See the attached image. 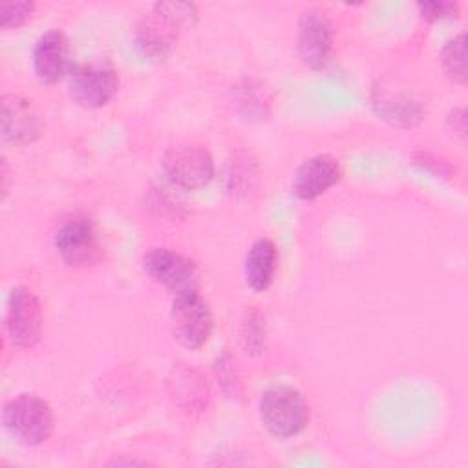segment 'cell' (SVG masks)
I'll list each match as a JSON object with an SVG mask.
<instances>
[{
  "instance_id": "cell-1",
  "label": "cell",
  "mask_w": 468,
  "mask_h": 468,
  "mask_svg": "<svg viewBox=\"0 0 468 468\" xmlns=\"http://www.w3.org/2000/svg\"><path fill=\"white\" fill-rule=\"evenodd\" d=\"M196 18L197 9L190 2H157L154 11L137 26L139 51L148 58H165L177 40L179 27L192 26Z\"/></svg>"
},
{
  "instance_id": "cell-2",
  "label": "cell",
  "mask_w": 468,
  "mask_h": 468,
  "mask_svg": "<svg viewBox=\"0 0 468 468\" xmlns=\"http://www.w3.org/2000/svg\"><path fill=\"white\" fill-rule=\"evenodd\" d=\"M263 428L280 439L298 435L309 422V406L303 395L285 384H276L265 389L258 404Z\"/></svg>"
},
{
  "instance_id": "cell-3",
  "label": "cell",
  "mask_w": 468,
  "mask_h": 468,
  "mask_svg": "<svg viewBox=\"0 0 468 468\" xmlns=\"http://www.w3.org/2000/svg\"><path fill=\"white\" fill-rule=\"evenodd\" d=\"M53 411L49 404L29 393H22L4 404L2 424L20 444L38 446L53 433Z\"/></svg>"
},
{
  "instance_id": "cell-4",
  "label": "cell",
  "mask_w": 468,
  "mask_h": 468,
  "mask_svg": "<svg viewBox=\"0 0 468 468\" xmlns=\"http://www.w3.org/2000/svg\"><path fill=\"white\" fill-rule=\"evenodd\" d=\"M119 90V75L106 60L73 64L68 73V93L75 104L95 110L106 106Z\"/></svg>"
},
{
  "instance_id": "cell-5",
  "label": "cell",
  "mask_w": 468,
  "mask_h": 468,
  "mask_svg": "<svg viewBox=\"0 0 468 468\" xmlns=\"http://www.w3.org/2000/svg\"><path fill=\"white\" fill-rule=\"evenodd\" d=\"M170 324L174 338L188 349L207 344L212 333V313L208 303L197 291L179 292L174 296L170 309Z\"/></svg>"
},
{
  "instance_id": "cell-6",
  "label": "cell",
  "mask_w": 468,
  "mask_h": 468,
  "mask_svg": "<svg viewBox=\"0 0 468 468\" xmlns=\"http://www.w3.org/2000/svg\"><path fill=\"white\" fill-rule=\"evenodd\" d=\"M161 165L166 177L185 190L203 188L214 177L212 155L199 144H177L168 148Z\"/></svg>"
},
{
  "instance_id": "cell-7",
  "label": "cell",
  "mask_w": 468,
  "mask_h": 468,
  "mask_svg": "<svg viewBox=\"0 0 468 468\" xmlns=\"http://www.w3.org/2000/svg\"><path fill=\"white\" fill-rule=\"evenodd\" d=\"M143 269L154 282L174 294L197 291L199 272L196 263L176 250L165 247L150 249L143 256Z\"/></svg>"
},
{
  "instance_id": "cell-8",
  "label": "cell",
  "mask_w": 468,
  "mask_h": 468,
  "mask_svg": "<svg viewBox=\"0 0 468 468\" xmlns=\"http://www.w3.org/2000/svg\"><path fill=\"white\" fill-rule=\"evenodd\" d=\"M4 325L15 347H33L42 331V309L35 292L27 287H15L9 294Z\"/></svg>"
},
{
  "instance_id": "cell-9",
  "label": "cell",
  "mask_w": 468,
  "mask_h": 468,
  "mask_svg": "<svg viewBox=\"0 0 468 468\" xmlns=\"http://www.w3.org/2000/svg\"><path fill=\"white\" fill-rule=\"evenodd\" d=\"M333 24L325 13L318 9H307L298 18L296 51L300 60L311 69H322L333 51Z\"/></svg>"
},
{
  "instance_id": "cell-10",
  "label": "cell",
  "mask_w": 468,
  "mask_h": 468,
  "mask_svg": "<svg viewBox=\"0 0 468 468\" xmlns=\"http://www.w3.org/2000/svg\"><path fill=\"white\" fill-rule=\"evenodd\" d=\"M53 243L62 261L71 267L93 265L102 254L97 232L86 218H71L64 221L58 227Z\"/></svg>"
},
{
  "instance_id": "cell-11",
  "label": "cell",
  "mask_w": 468,
  "mask_h": 468,
  "mask_svg": "<svg viewBox=\"0 0 468 468\" xmlns=\"http://www.w3.org/2000/svg\"><path fill=\"white\" fill-rule=\"evenodd\" d=\"M0 121L4 139L15 144L33 143L44 130V122L33 102L15 93L2 97Z\"/></svg>"
},
{
  "instance_id": "cell-12",
  "label": "cell",
  "mask_w": 468,
  "mask_h": 468,
  "mask_svg": "<svg viewBox=\"0 0 468 468\" xmlns=\"http://www.w3.org/2000/svg\"><path fill=\"white\" fill-rule=\"evenodd\" d=\"M33 71L38 80L46 84H55L62 77H66L71 69V48L68 37L58 31L51 29L38 37L33 48Z\"/></svg>"
},
{
  "instance_id": "cell-13",
  "label": "cell",
  "mask_w": 468,
  "mask_h": 468,
  "mask_svg": "<svg viewBox=\"0 0 468 468\" xmlns=\"http://www.w3.org/2000/svg\"><path fill=\"white\" fill-rule=\"evenodd\" d=\"M342 177V168L336 157L318 154L305 159L292 174V192L298 199L311 201L325 194Z\"/></svg>"
},
{
  "instance_id": "cell-14",
  "label": "cell",
  "mask_w": 468,
  "mask_h": 468,
  "mask_svg": "<svg viewBox=\"0 0 468 468\" xmlns=\"http://www.w3.org/2000/svg\"><path fill=\"white\" fill-rule=\"evenodd\" d=\"M371 102L378 119H384L393 126L410 128L417 124L424 113L422 104L404 91H389L386 88H377Z\"/></svg>"
},
{
  "instance_id": "cell-15",
  "label": "cell",
  "mask_w": 468,
  "mask_h": 468,
  "mask_svg": "<svg viewBox=\"0 0 468 468\" xmlns=\"http://www.w3.org/2000/svg\"><path fill=\"white\" fill-rule=\"evenodd\" d=\"M278 267V250L269 238L256 239L245 256L243 274L252 291H265L274 280Z\"/></svg>"
},
{
  "instance_id": "cell-16",
  "label": "cell",
  "mask_w": 468,
  "mask_h": 468,
  "mask_svg": "<svg viewBox=\"0 0 468 468\" xmlns=\"http://www.w3.org/2000/svg\"><path fill=\"white\" fill-rule=\"evenodd\" d=\"M441 66L444 75L457 82H466V48H464V33L448 40L441 51Z\"/></svg>"
},
{
  "instance_id": "cell-17",
  "label": "cell",
  "mask_w": 468,
  "mask_h": 468,
  "mask_svg": "<svg viewBox=\"0 0 468 468\" xmlns=\"http://www.w3.org/2000/svg\"><path fill=\"white\" fill-rule=\"evenodd\" d=\"M35 4L27 0L15 2H0V24L4 29L22 26L33 13Z\"/></svg>"
},
{
  "instance_id": "cell-18",
  "label": "cell",
  "mask_w": 468,
  "mask_h": 468,
  "mask_svg": "<svg viewBox=\"0 0 468 468\" xmlns=\"http://www.w3.org/2000/svg\"><path fill=\"white\" fill-rule=\"evenodd\" d=\"M265 331L261 320L256 313L249 314V320L243 324V344L247 353H260L265 346Z\"/></svg>"
},
{
  "instance_id": "cell-19",
  "label": "cell",
  "mask_w": 468,
  "mask_h": 468,
  "mask_svg": "<svg viewBox=\"0 0 468 468\" xmlns=\"http://www.w3.org/2000/svg\"><path fill=\"white\" fill-rule=\"evenodd\" d=\"M417 9L428 22H437L459 15V5L455 2H419Z\"/></svg>"
},
{
  "instance_id": "cell-20",
  "label": "cell",
  "mask_w": 468,
  "mask_h": 468,
  "mask_svg": "<svg viewBox=\"0 0 468 468\" xmlns=\"http://www.w3.org/2000/svg\"><path fill=\"white\" fill-rule=\"evenodd\" d=\"M448 126L452 130V135H459L461 139H464V133H466V117H464V110L457 108L450 113L448 117Z\"/></svg>"
}]
</instances>
